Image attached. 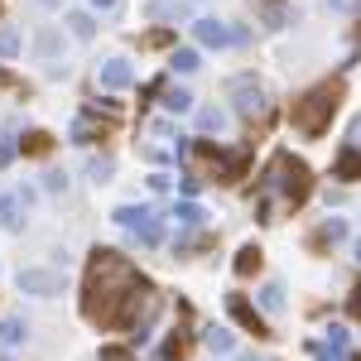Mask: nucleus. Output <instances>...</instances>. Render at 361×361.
<instances>
[{
    "label": "nucleus",
    "instance_id": "obj_18",
    "mask_svg": "<svg viewBox=\"0 0 361 361\" xmlns=\"http://www.w3.org/2000/svg\"><path fill=\"white\" fill-rule=\"evenodd\" d=\"M207 352H217V357H226V352H236V337H231V328H207Z\"/></svg>",
    "mask_w": 361,
    "mask_h": 361
},
{
    "label": "nucleus",
    "instance_id": "obj_28",
    "mask_svg": "<svg viewBox=\"0 0 361 361\" xmlns=\"http://www.w3.org/2000/svg\"><path fill=\"white\" fill-rule=\"evenodd\" d=\"M20 54V34L15 29H0V58H15Z\"/></svg>",
    "mask_w": 361,
    "mask_h": 361
},
{
    "label": "nucleus",
    "instance_id": "obj_23",
    "mask_svg": "<svg viewBox=\"0 0 361 361\" xmlns=\"http://www.w3.org/2000/svg\"><path fill=\"white\" fill-rule=\"evenodd\" d=\"M318 241H328V246L347 241V222H342V217H328V222H323V231H318Z\"/></svg>",
    "mask_w": 361,
    "mask_h": 361
},
{
    "label": "nucleus",
    "instance_id": "obj_14",
    "mask_svg": "<svg viewBox=\"0 0 361 361\" xmlns=\"http://www.w3.org/2000/svg\"><path fill=\"white\" fill-rule=\"evenodd\" d=\"M34 49H39V58H49V63H58V54H63V29H39Z\"/></svg>",
    "mask_w": 361,
    "mask_h": 361
},
{
    "label": "nucleus",
    "instance_id": "obj_35",
    "mask_svg": "<svg viewBox=\"0 0 361 361\" xmlns=\"http://www.w3.org/2000/svg\"><path fill=\"white\" fill-rule=\"evenodd\" d=\"M347 145H357V149H361V116L352 121V140H347Z\"/></svg>",
    "mask_w": 361,
    "mask_h": 361
},
{
    "label": "nucleus",
    "instance_id": "obj_16",
    "mask_svg": "<svg viewBox=\"0 0 361 361\" xmlns=\"http://www.w3.org/2000/svg\"><path fill=\"white\" fill-rule=\"evenodd\" d=\"M284 304H289V299H284V284H279V279L260 284V308H265V313H284Z\"/></svg>",
    "mask_w": 361,
    "mask_h": 361
},
{
    "label": "nucleus",
    "instance_id": "obj_30",
    "mask_svg": "<svg viewBox=\"0 0 361 361\" xmlns=\"http://www.w3.org/2000/svg\"><path fill=\"white\" fill-rule=\"evenodd\" d=\"M102 361H135L126 347H102Z\"/></svg>",
    "mask_w": 361,
    "mask_h": 361
},
{
    "label": "nucleus",
    "instance_id": "obj_13",
    "mask_svg": "<svg viewBox=\"0 0 361 361\" xmlns=\"http://www.w3.org/2000/svg\"><path fill=\"white\" fill-rule=\"evenodd\" d=\"M164 111L169 116H188L193 111V92H188V87H164Z\"/></svg>",
    "mask_w": 361,
    "mask_h": 361
},
{
    "label": "nucleus",
    "instance_id": "obj_17",
    "mask_svg": "<svg viewBox=\"0 0 361 361\" xmlns=\"http://www.w3.org/2000/svg\"><path fill=\"white\" fill-rule=\"evenodd\" d=\"M197 126H202V135H222L226 130V111L222 106H202V111H197Z\"/></svg>",
    "mask_w": 361,
    "mask_h": 361
},
{
    "label": "nucleus",
    "instance_id": "obj_3",
    "mask_svg": "<svg viewBox=\"0 0 361 361\" xmlns=\"http://www.w3.org/2000/svg\"><path fill=\"white\" fill-rule=\"evenodd\" d=\"M265 193H279L284 202H304L308 197V164H299V159H289V154H279L275 164H270V173H265Z\"/></svg>",
    "mask_w": 361,
    "mask_h": 361
},
{
    "label": "nucleus",
    "instance_id": "obj_39",
    "mask_svg": "<svg viewBox=\"0 0 361 361\" xmlns=\"http://www.w3.org/2000/svg\"><path fill=\"white\" fill-rule=\"evenodd\" d=\"M352 250H357V260H361V236H357V246H352Z\"/></svg>",
    "mask_w": 361,
    "mask_h": 361
},
{
    "label": "nucleus",
    "instance_id": "obj_37",
    "mask_svg": "<svg viewBox=\"0 0 361 361\" xmlns=\"http://www.w3.org/2000/svg\"><path fill=\"white\" fill-rule=\"evenodd\" d=\"M34 5H44V10H58V5H63V0H34Z\"/></svg>",
    "mask_w": 361,
    "mask_h": 361
},
{
    "label": "nucleus",
    "instance_id": "obj_38",
    "mask_svg": "<svg viewBox=\"0 0 361 361\" xmlns=\"http://www.w3.org/2000/svg\"><path fill=\"white\" fill-rule=\"evenodd\" d=\"M352 313H357V318H361V299H352Z\"/></svg>",
    "mask_w": 361,
    "mask_h": 361
},
{
    "label": "nucleus",
    "instance_id": "obj_32",
    "mask_svg": "<svg viewBox=\"0 0 361 361\" xmlns=\"http://www.w3.org/2000/svg\"><path fill=\"white\" fill-rule=\"evenodd\" d=\"M149 193H169V173H149Z\"/></svg>",
    "mask_w": 361,
    "mask_h": 361
},
{
    "label": "nucleus",
    "instance_id": "obj_8",
    "mask_svg": "<svg viewBox=\"0 0 361 361\" xmlns=\"http://www.w3.org/2000/svg\"><path fill=\"white\" fill-rule=\"evenodd\" d=\"M97 82L106 87V92H126V87L135 82L130 58H106V63H97Z\"/></svg>",
    "mask_w": 361,
    "mask_h": 361
},
{
    "label": "nucleus",
    "instance_id": "obj_36",
    "mask_svg": "<svg viewBox=\"0 0 361 361\" xmlns=\"http://www.w3.org/2000/svg\"><path fill=\"white\" fill-rule=\"evenodd\" d=\"M87 5H92V10H111L116 0H87Z\"/></svg>",
    "mask_w": 361,
    "mask_h": 361
},
{
    "label": "nucleus",
    "instance_id": "obj_29",
    "mask_svg": "<svg viewBox=\"0 0 361 361\" xmlns=\"http://www.w3.org/2000/svg\"><path fill=\"white\" fill-rule=\"evenodd\" d=\"M49 145H54V140L44 135V130H34V135L25 140V154H44V149H49Z\"/></svg>",
    "mask_w": 361,
    "mask_h": 361
},
{
    "label": "nucleus",
    "instance_id": "obj_22",
    "mask_svg": "<svg viewBox=\"0 0 361 361\" xmlns=\"http://www.w3.org/2000/svg\"><path fill=\"white\" fill-rule=\"evenodd\" d=\"M178 0H145V20H173Z\"/></svg>",
    "mask_w": 361,
    "mask_h": 361
},
{
    "label": "nucleus",
    "instance_id": "obj_21",
    "mask_svg": "<svg viewBox=\"0 0 361 361\" xmlns=\"http://www.w3.org/2000/svg\"><path fill=\"white\" fill-rule=\"evenodd\" d=\"M173 217H178V226H202V222H207V212H202L197 202H178Z\"/></svg>",
    "mask_w": 361,
    "mask_h": 361
},
{
    "label": "nucleus",
    "instance_id": "obj_20",
    "mask_svg": "<svg viewBox=\"0 0 361 361\" xmlns=\"http://www.w3.org/2000/svg\"><path fill=\"white\" fill-rule=\"evenodd\" d=\"M68 34H73V39H92V34H97V20H92L87 10H73V15H68Z\"/></svg>",
    "mask_w": 361,
    "mask_h": 361
},
{
    "label": "nucleus",
    "instance_id": "obj_25",
    "mask_svg": "<svg viewBox=\"0 0 361 361\" xmlns=\"http://www.w3.org/2000/svg\"><path fill=\"white\" fill-rule=\"evenodd\" d=\"M44 193H68V173L63 169H49L44 173Z\"/></svg>",
    "mask_w": 361,
    "mask_h": 361
},
{
    "label": "nucleus",
    "instance_id": "obj_19",
    "mask_svg": "<svg viewBox=\"0 0 361 361\" xmlns=\"http://www.w3.org/2000/svg\"><path fill=\"white\" fill-rule=\"evenodd\" d=\"M68 140H73V145H92V140H102V130H97V121H92V116H78V121H73V130H68Z\"/></svg>",
    "mask_w": 361,
    "mask_h": 361
},
{
    "label": "nucleus",
    "instance_id": "obj_7",
    "mask_svg": "<svg viewBox=\"0 0 361 361\" xmlns=\"http://www.w3.org/2000/svg\"><path fill=\"white\" fill-rule=\"evenodd\" d=\"M20 289L34 294V299H58V294H63V275H58V270H34V265H29V270H20Z\"/></svg>",
    "mask_w": 361,
    "mask_h": 361
},
{
    "label": "nucleus",
    "instance_id": "obj_40",
    "mask_svg": "<svg viewBox=\"0 0 361 361\" xmlns=\"http://www.w3.org/2000/svg\"><path fill=\"white\" fill-rule=\"evenodd\" d=\"M0 361H10V357H5V347H0Z\"/></svg>",
    "mask_w": 361,
    "mask_h": 361
},
{
    "label": "nucleus",
    "instance_id": "obj_5",
    "mask_svg": "<svg viewBox=\"0 0 361 361\" xmlns=\"http://www.w3.org/2000/svg\"><path fill=\"white\" fill-rule=\"evenodd\" d=\"M231 102H236V116L255 121V116H265V87L246 73V78H236V82H231Z\"/></svg>",
    "mask_w": 361,
    "mask_h": 361
},
{
    "label": "nucleus",
    "instance_id": "obj_33",
    "mask_svg": "<svg viewBox=\"0 0 361 361\" xmlns=\"http://www.w3.org/2000/svg\"><path fill=\"white\" fill-rule=\"evenodd\" d=\"M337 15H352V10H361V0H333Z\"/></svg>",
    "mask_w": 361,
    "mask_h": 361
},
{
    "label": "nucleus",
    "instance_id": "obj_2",
    "mask_svg": "<svg viewBox=\"0 0 361 361\" xmlns=\"http://www.w3.org/2000/svg\"><path fill=\"white\" fill-rule=\"evenodd\" d=\"M337 102H342V87L337 82H323V87H313V92H304V97L294 102V111H289L294 130L323 135V130L333 126V116H337Z\"/></svg>",
    "mask_w": 361,
    "mask_h": 361
},
{
    "label": "nucleus",
    "instance_id": "obj_1",
    "mask_svg": "<svg viewBox=\"0 0 361 361\" xmlns=\"http://www.w3.org/2000/svg\"><path fill=\"white\" fill-rule=\"evenodd\" d=\"M140 284V270L121 255V250H97L87 265V299L82 313L92 323H116V313L126 304V294Z\"/></svg>",
    "mask_w": 361,
    "mask_h": 361
},
{
    "label": "nucleus",
    "instance_id": "obj_26",
    "mask_svg": "<svg viewBox=\"0 0 361 361\" xmlns=\"http://www.w3.org/2000/svg\"><path fill=\"white\" fill-rule=\"evenodd\" d=\"M87 173H92V183H106V178L116 173V164H111V159H92V164H87Z\"/></svg>",
    "mask_w": 361,
    "mask_h": 361
},
{
    "label": "nucleus",
    "instance_id": "obj_10",
    "mask_svg": "<svg viewBox=\"0 0 361 361\" xmlns=\"http://www.w3.org/2000/svg\"><path fill=\"white\" fill-rule=\"evenodd\" d=\"M226 308H231V318H236V323H246L255 337H270V333H265V323H260V313H255V308H250L241 294H231V299H226Z\"/></svg>",
    "mask_w": 361,
    "mask_h": 361
},
{
    "label": "nucleus",
    "instance_id": "obj_24",
    "mask_svg": "<svg viewBox=\"0 0 361 361\" xmlns=\"http://www.w3.org/2000/svg\"><path fill=\"white\" fill-rule=\"evenodd\" d=\"M255 270H260V250L241 246V255H236V275H255Z\"/></svg>",
    "mask_w": 361,
    "mask_h": 361
},
{
    "label": "nucleus",
    "instance_id": "obj_34",
    "mask_svg": "<svg viewBox=\"0 0 361 361\" xmlns=\"http://www.w3.org/2000/svg\"><path fill=\"white\" fill-rule=\"evenodd\" d=\"M318 361H347V352H337V347H323V352H318Z\"/></svg>",
    "mask_w": 361,
    "mask_h": 361
},
{
    "label": "nucleus",
    "instance_id": "obj_9",
    "mask_svg": "<svg viewBox=\"0 0 361 361\" xmlns=\"http://www.w3.org/2000/svg\"><path fill=\"white\" fill-rule=\"evenodd\" d=\"M25 337H29V323L20 313H5V318H0V347H5V352H10V347H25Z\"/></svg>",
    "mask_w": 361,
    "mask_h": 361
},
{
    "label": "nucleus",
    "instance_id": "obj_12",
    "mask_svg": "<svg viewBox=\"0 0 361 361\" xmlns=\"http://www.w3.org/2000/svg\"><path fill=\"white\" fill-rule=\"evenodd\" d=\"M0 226H5V231H20V226H25V202H20V193L0 197Z\"/></svg>",
    "mask_w": 361,
    "mask_h": 361
},
{
    "label": "nucleus",
    "instance_id": "obj_11",
    "mask_svg": "<svg viewBox=\"0 0 361 361\" xmlns=\"http://www.w3.org/2000/svg\"><path fill=\"white\" fill-rule=\"evenodd\" d=\"M333 178H342V183L361 178V149L357 145H342V154H337V164H333Z\"/></svg>",
    "mask_w": 361,
    "mask_h": 361
},
{
    "label": "nucleus",
    "instance_id": "obj_4",
    "mask_svg": "<svg viewBox=\"0 0 361 361\" xmlns=\"http://www.w3.org/2000/svg\"><path fill=\"white\" fill-rule=\"evenodd\" d=\"M111 222L126 226V231H135V241H145V246H159V241H164V222H159L154 207H135V202H126V207H116V212H111Z\"/></svg>",
    "mask_w": 361,
    "mask_h": 361
},
{
    "label": "nucleus",
    "instance_id": "obj_15",
    "mask_svg": "<svg viewBox=\"0 0 361 361\" xmlns=\"http://www.w3.org/2000/svg\"><path fill=\"white\" fill-rule=\"evenodd\" d=\"M169 68H173L178 78H188V73H197V68H202V54H197V49H173Z\"/></svg>",
    "mask_w": 361,
    "mask_h": 361
},
{
    "label": "nucleus",
    "instance_id": "obj_27",
    "mask_svg": "<svg viewBox=\"0 0 361 361\" xmlns=\"http://www.w3.org/2000/svg\"><path fill=\"white\" fill-rule=\"evenodd\" d=\"M328 347H337V352H347V347H352V333H347L342 323H333V328H328Z\"/></svg>",
    "mask_w": 361,
    "mask_h": 361
},
{
    "label": "nucleus",
    "instance_id": "obj_6",
    "mask_svg": "<svg viewBox=\"0 0 361 361\" xmlns=\"http://www.w3.org/2000/svg\"><path fill=\"white\" fill-rule=\"evenodd\" d=\"M193 39L202 49H231V44H241L246 34H241V29H226L222 20H193Z\"/></svg>",
    "mask_w": 361,
    "mask_h": 361
},
{
    "label": "nucleus",
    "instance_id": "obj_31",
    "mask_svg": "<svg viewBox=\"0 0 361 361\" xmlns=\"http://www.w3.org/2000/svg\"><path fill=\"white\" fill-rule=\"evenodd\" d=\"M10 159H15V140H10V135H5V140H0V169H5V164H10Z\"/></svg>",
    "mask_w": 361,
    "mask_h": 361
}]
</instances>
